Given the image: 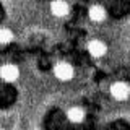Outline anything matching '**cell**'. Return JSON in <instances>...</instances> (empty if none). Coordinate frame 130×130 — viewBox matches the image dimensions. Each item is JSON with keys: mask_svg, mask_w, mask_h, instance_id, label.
<instances>
[{"mask_svg": "<svg viewBox=\"0 0 130 130\" xmlns=\"http://www.w3.org/2000/svg\"><path fill=\"white\" fill-rule=\"evenodd\" d=\"M54 76L59 81H62V83H67V81H70L75 76V68L67 60H59L54 65Z\"/></svg>", "mask_w": 130, "mask_h": 130, "instance_id": "obj_1", "label": "cell"}, {"mask_svg": "<svg viewBox=\"0 0 130 130\" xmlns=\"http://www.w3.org/2000/svg\"><path fill=\"white\" fill-rule=\"evenodd\" d=\"M86 117V112L81 106H72L67 111V119L72 122V124H81Z\"/></svg>", "mask_w": 130, "mask_h": 130, "instance_id": "obj_7", "label": "cell"}, {"mask_svg": "<svg viewBox=\"0 0 130 130\" xmlns=\"http://www.w3.org/2000/svg\"><path fill=\"white\" fill-rule=\"evenodd\" d=\"M13 41V32L5 26H0V44H8Z\"/></svg>", "mask_w": 130, "mask_h": 130, "instance_id": "obj_8", "label": "cell"}, {"mask_svg": "<svg viewBox=\"0 0 130 130\" xmlns=\"http://www.w3.org/2000/svg\"><path fill=\"white\" fill-rule=\"evenodd\" d=\"M88 18L91 23H104L106 18H107V11H106V8L103 5H99V3H94V5H91L88 8Z\"/></svg>", "mask_w": 130, "mask_h": 130, "instance_id": "obj_6", "label": "cell"}, {"mask_svg": "<svg viewBox=\"0 0 130 130\" xmlns=\"http://www.w3.org/2000/svg\"><path fill=\"white\" fill-rule=\"evenodd\" d=\"M109 93H111V96L116 101H119V103L127 101L130 98V85L124 80H117L109 86Z\"/></svg>", "mask_w": 130, "mask_h": 130, "instance_id": "obj_2", "label": "cell"}, {"mask_svg": "<svg viewBox=\"0 0 130 130\" xmlns=\"http://www.w3.org/2000/svg\"><path fill=\"white\" fill-rule=\"evenodd\" d=\"M86 51L93 59H103L107 54V44L101 39H91L86 42Z\"/></svg>", "mask_w": 130, "mask_h": 130, "instance_id": "obj_3", "label": "cell"}, {"mask_svg": "<svg viewBox=\"0 0 130 130\" xmlns=\"http://www.w3.org/2000/svg\"><path fill=\"white\" fill-rule=\"evenodd\" d=\"M49 8H51V13L55 18H65L70 13V3L67 0H52Z\"/></svg>", "mask_w": 130, "mask_h": 130, "instance_id": "obj_5", "label": "cell"}, {"mask_svg": "<svg viewBox=\"0 0 130 130\" xmlns=\"http://www.w3.org/2000/svg\"><path fill=\"white\" fill-rule=\"evenodd\" d=\"M0 78L5 83H15L20 78V68L15 63H3L0 67Z\"/></svg>", "mask_w": 130, "mask_h": 130, "instance_id": "obj_4", "label": "cell"}]
</instances>
